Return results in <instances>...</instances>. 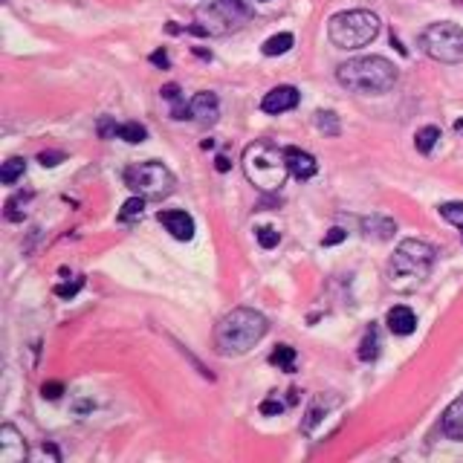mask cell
<instances>
[{"label":"cell","mask_w":463,"mask_h":463,"mask_svg":"<svg viewBox=\"0 0 463 463\" xmlns=\"http://www.w3.org/2000/svg\"><path fill=\"white\" fill-rule=\"evenodd\" d=\"M215 165H218V171H229V168H232L229 156H218V159H215Z\"/></svg>","instance_id":"obj_36"},{"label":"cell","mask_w":463,"mask_h":463,"mask_svg":"<svg viewBox=\"0 0 463 463\" xmlns=\"http://www.w3.org/2000/svg\"><path fill=\"white\" fill-rule=\"evenodd\" d=\"M299 99H302V93L292 87V84H281V87H272V90L264 96L261 110H264V113H284V110H292V107H296Z\"/></svg>","instance_id":"obj_10"},{"label":"cell","mask_w":463,"mask_h":463,"mask_svg":"<svg viewBox=\"0 0 463 463\" xmlns=\"http://www.w3.org/2000/svg\"><path fill=\"white\" fill-rule=\"evenodd\" d=\"M81 287H84V278H75L73 284H58V287H55V296H58V299H73Z\"/></svg>","instance_id":"obj_29"},{"label":"cell","mask_w":463,"mask_h":463,"mask_svg":"<svg viewBox=\"0 0 463 463\" xmlns=\"http://www.w3.org/2000/svg\"><path fill=\"white\" fill-rule=\"evenodd\" d=\"M61 391H64V385H61V383H44V388H41V394H44L47 400H58V397H61Z\"/></svg>","instance_id":"obj_32"},{"label":"cell","mask_w":463,"mask_h":463,"mask_svg":"<svg viewBox=\"0 0 463 463\" xmlns=\"http://www.w3.org/2000/svg\"><path fill=\"white\" fill-rule=\"evenodd\" d=\"M362 229H365V235L371 238H380V240H388L391 238V232H397V223L394 220H388V218H365L362 220Z\"/></svg>","instance_id":"obj_16"},{"label":"cell","mask_w":463,"mask_h":463,"mask_svg":"<svg viewBox=\"0 0 463 463\" xmlns=\"http://www.w3.org/2000/svg\"><path fill=\"white\" fill-rule=\"evenodd\" d=\"M376 356H380V330H376V324H371L362 336V345H359V359L362 362H373Z\"/></svg>","instance_id":"obj_17"},{"label":"cell","mask_w":463,"mask_h":463,"mask_svg":"<svg viewBox=\"0 0 463 463\" xmlns=\"http://www.w3.org/2000/svg\"><path fill=\"white\" fill-rule=\"evenodd\" d=\"M243 174L258 191H278L289 174L287 151H281L272 142H252L243 151Z\"/></svg>","instance_id":"obj_4"},{"label":"cell","mask_w":463,"mask_h":463,"mask_svg":"<svg viewBox=\"0 0 463 463\" xmlns=\"http://www.w3.org/2000/svg\"><path fill=\"white\" fill-rule=\"evenodd\" d=\"M267 319L258 310L238 307L226 313L215 327V348L220 356H240L267 336Z\"/></svg>","instance_id":"obj_2"},{"label":"cell","mask_w":463,"mask_h":463,"mask_svg":"<svg viewBox=\"0 0 463 463\" xmlns=\"http://www.w3.org/2000/svg\"><path fill=\"white\" fill-rule=\"evenodd\" d=\"M292 44H296V38H292L289 32H281V35H272V38H267L264 41V55H284V53H289L292 50Z\"/></svg>","instance_id":"obj_19"},{"label":"cell","mask_w":463,"mask_h":463,"mask_svg":"<svg viewBox=\"0 0 463 463\" xmlns=\"http://www.w3.org/2000/svg\"><path fill=\"white\" fill-rule=\"evenodd\" d=\"M188 107H191V119H194L197 124H215L218 116H220V102H218L215 93H208V90L197 93V96L191 99Z\"/></svg>","instance_id":"obj_12"},{"label":"cell","mask_w":463,"mask_h":463,"mask_svg":"<svg viewBox=\"0 0 463 463\" xmlns=\"http://www.w3.org/2000/svg\"><path fill=\"white\" fill-rule=\"evenodd\" d=\"M200 15H208L206 21V35L212 32V35H223L235 26H240L246 18H249V6L243 4V0H215L212 6H206L200 9Z\"/></svg>","instance_id":"obj_8"},{"label":"cell","mask_w":463,"mask_h":463,"mask_svg":"<svg viewBox=\"0 0 463 463\" xmlns=\"http://www.w3.org/2000/svg\"><path fill=\"white\" fill-rule=\"evenodd\" d=\"M32 200V194L26 191V194H15L12 200H6V220H12V223H18V220H23V215H26V203Z\"/></svg>","instance_id":"obj_24"},{"label":"cell","mask_w":463,"mask_h":463,"mask_svg":"<svg viewBox=\"0 0 463 463\" xmlns=\"http://www.w3.org/2000/svg\"><path fill=\"white\" fill-rule=\"evenodd\" d=\"M440 218L454 223L460 229V238H463V203H443L440 206Z\"/></svg>","instance_id":"obj_27"},{"label":"cell","mask_w":463,"mask_h":463,"mask_svg":"<svg viewBox=\"0 0 463 463\" xmlns=\"http://www.w3.org/2000/svg\"><path fill=\"white\" fill-rule=\"evenodd\" d=\"M423 53L440 64H460L463 61V29L457 23H432L420 35Z\"/></svg>","instance_id":"obj_7"},{"label":"cell","mask_w":463,"mask_h":463,"mask_svg":"<svg viewBox=\"0 0 463 463\" xmlns=\"http://www.w3.org/2000/svg\"><path fill=\"white\" fill-rule=\"evenodd\" d=\"M380 29H383V23L373 12L351 9V12H339L330 18L327 38H330V44L339 50H359V47H368L371 41L380 35Z\"/></svg>","instance_id":"obj_5"},{"label":"cell","mask_w":463,"mask_h":463,"mask_svg":"<svg viewBox=\"0 0 463 463\" xmlns=\"http://www.w3.org/2000/svg\"><path fill=\"white\" fill-rule=\"evenodd\" d=\"M159 93H162V99H168V102H183V99H180V87H177V84H165V87H162Z\"/></svg>","instance_id":"obj_34"},{"label":"cell","mask_w":463,"mask_h":463,"mask_svg":"<svg viewBox=\"0 0 463 463\" xmlns=\"http://www.w3.org/2000/svg\"><path fill=\"white\" fill-rule=\"evenodd\" d=\"M437 139H440V128H435V124H426V128H420L414 134V148L420 154H432L435 145H437Z\"/></svg>","instance_id":"obj_20"},{"label":"cell","mask_w":463,"mask_h":463,"mask_svg":"<svg viewBox=\"0 0 463 463\" xmlns=\"http://www.w3.org/2000/svg\"><path fill=\"white\" fill-rule=\"evenodd\" d=\"M278 240H281V235H278L272 226H261V229H258V243H261L264 249H272V246H278Z\"/></svg>","instance_id":"obj_28"},{"label":"cell","mask_w":463,"mask_h":463,"mask_svg":"<svg viewBox=\"0 0 463 463\" xmlns=\"http://www.w3.org/2000/svg\"><path fill=\"white\" fill-rule=\"evenodd\" d=\"M397 78H400L397 67L383 55L351 58V61L339 64V70H336V81H339L342 87H348L351 93H362V96L388 93L397 84Z\"/></svg>","instance_id":"obj_3"},{"label":"cell","mask_w":463,"mask_h":463,"mask_svg":"<svg viewBox=\"0 0 463 463\" xmlns=\"http://www.w3.org/2000/svg\"><path fill=\"white\" fill-rule=\"evenodd\" d=\"M151 64H156V67H168L171 61H168V55H165V50H156V53H151Z\"/></svg>","instance_id":"obj_35"},{"label":"cell","mask_w":463,"mask_h":463,"mask_svg":"<svg viewBox=\"0 0 463 463\" xmlns=\"http://www.w3.org/2000/svg\"><path fill=\"white\" fill-rule=\"evenodd\" d=\"M61 159H64V154H61V151H44V154L38 156V162L44 165V168H53V165H58Z\"/></svg>","instance_id":"obj_30"},{"label":"cell","mask_w":463,"mask_h":463,"mask_svg":"<svg viewBox=\"0 0 463 463\" xmlns=\"http://www.w3.org/2000/svg\"><path fill=\"white\" fill-rule=\"evenodd\" d=\"M327 414V403H324V397H316V403L310 405V411H307V417H304V423H302V429H304V435H313V429H316V423Z\"/></svg>","instance_id":"obj_25"},{"label":"cell","mask_w":463,"mask_h":463,"mask_svg":"<svg viewBox=\"0 0 463 463\" xmlns=\"http://www.w3.org/2000/svg\"><path fill=\"white\" fill-rule=\"evenodd\" d=\"M440 429L449 440H463V394L457 400L449 403V408L443 411V420H440Z\"/></svg>","instance_id":"obj_14"},{"label":"cell","mask_w":463,"mask_h":463,"mask_svg":"<svg viewBox=\"0 0 463 463\" xmlns=\"http://www.w3.org/2000/svg\"><path fill=\"white\" fill-rule=\"evenodd\" d=\"M116 137L124 139V142H131V145H139V142L148 139V131H145V124H139V122H124V124H119V128H116Z\"/></svg>","instance_id":"obj_21"},{"label":"cell","mask_w":463,"mask_h":463,"mask_svg":"<svg viewBox=\"0 0 463 463\" xmlns=\"http://www.w3.org/2000/svg\"><path fill=\"white\" fill-rule=\"evenodd\" d=\"M435 267V246L420 240V238H405L388 261V287L397 292H414L420 284L429 278Z\"/></svg>","instance_id":"obj_1"},{"label":"cell","mask_w":463,"mask_h":463,"mask_svg":"<svg viewBox=\"0 0 463 463\" xmlns=\"http://www.w3.org/2000/svg\"><path fill=\"white\" fill-rule=\"evenodd\" d=\"M281 411H284L281 400H264L261 403V414H281Z\"/></svg>","instance_id":"obj_33"},{"label":"cell","mask_w":463,"mask_h":463,"mask_svg":"<svg viewBox=\"0 0 463 463\" xmlns=\"http://www.w3.org/2000/svg\"><path fill=\"white\" fill-rule=\"evenodd\" d=\"M287 151V165H289V174L299 177V180H310L319 171V162L313 154L302 151V148H284Z\"/></svg>","instance_id":"obj_13"},{"label":"cell","mask_w":463,"mask_h":463,"mask_svg":"<svg viewBox=\"0 0 463 463\" xmlns=\"http://www.w3.org/2000/svg\"><path fill=\"white\" fill-rule=\"evenodd\" d=\"M159 223L171 232V238L177 240H191L194 238V218L186 215V212H174V208H165V212L156 215Z\"/></svg>","instance_id":"obj_11"},{"label":"cell","mask_w":463,"mask_h":463,"mask_svg":"<svg viewBox=\"0 0 463 463\" xmlns=\"http://www.w3.org/2000/svg\"><path fill=\"white\" fill-rule=\"evenodd\" d=\"M26 171V159L23 156H12L4 162V168H0V183L4 186H15Z\"/></svg>","instance_id":"obj_18"},{"label":"cell","mask_w":463,"mask_h":463,"mask_svg":"<svg viewBox=\"0 0 463 463\" xmlns=\"http://www.w3.org/2000/svg\"><path fill=\"white\" fill-rule=\"evenodd\" d=\"M272 365H278L281 371H296V348H289V345H278L270 356Z\"/></svg>","instance_id":"obj_22"},{"label":"cell","mask_w":463,"mask_h":463,"mask_svg":"<svg viewBox=\"0 0 463 463\" xmlns=\"http://www.w3.org/2000/svg\"><path fill=\"white\" fill-rule=\"evenodd\" d=\"M26 454H29V446L23 435L12 423L0 426V463H23Z\"/></svg>","instance_id":"obj_9"},{"label":"cell","mask_w":463,"mask_h":463,"mask_svg":"<svg viewBox=\"0 0 463 463\" xmlns=\"http://www.w3.org/2000/svg\"><path fill=\"white\" fill-rule=\"evenodd\" d=\"M124 186L145 200H162L174 191V174L168 171L162 162L148 159V162L131 165L128 171H124Z\"/></svg>","instance_id":"obj_6"},{"label":"cell","mask_w":463,"mask_h":463,"mask_svg":"<svg viewBox=\"0 0 463 463\" xmlns=\"http://www.w3.org/2000/svg\"><path fill=\"white\" fill-rule=\"evenodd\" d=\"M316 128L324 137H339V116H336L333 110H319L316 113Z\"/></svg>","instance_id":"obj_23"},{"label":"cell","mask_w":463,"mask_h":463,"mask_svg":"<svg viewBox=\"0 0 463 463\" xmlns=\"http://www.w3.org/2000/svg\"><path fill=\"white\" fill-rule=\"evenodd\" d=\"M345 238H348V232L336 226V229H330V232L324 235V240H321V243H324V246H336V243H342Z\"/></svg>","instance_id":"obj_31"},{"label":"cell","mask_w":463,"mask_h":463,"mask_svg":"<svg viewBox=\"0 0 463 463\" xmlns=\"http://www.w3.org/2000/svg\"><path fill=\"white\" fill-rule=\"evenodd\" d=\"M142 212H145V197H131L128 203L122 206V212H119V220L122 223H128V220H137V218H142Z\"/></svg>","instance_id":"obj_26"},{"label":"cell","mask_w":463,"mask_h":463,"mask_svg":"<svg viewBox=\"0 0 463 463\" xmlns=\"http://www.w3.org/2000/svg\"><path fill=\"white\" fill-rule=\"evenodd\" d=\"M385 324H388V330H391L394 336H411V333H414V327H417V316H414V310H411V307L397 304V307H391V310H388Z\"/></svg>","instance_id":"obj_15"}]
</instances>
